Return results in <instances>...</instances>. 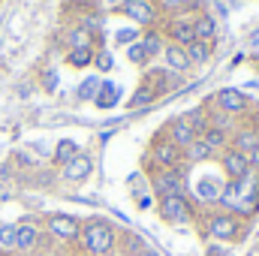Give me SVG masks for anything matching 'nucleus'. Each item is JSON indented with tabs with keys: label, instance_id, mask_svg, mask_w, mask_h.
<instances>
[{
	"label": "nucleus",
	"instance_id": "nucleus-7",
	"mask_svg": "<svg viewBox=\"0 0 259 256\" xmlns=\"http://www.w3.org/2000/svg\"><path fill=\"white\" fill-rule=\"evenodd\" d=\"M121 9H124V15H127L130 21L142 24L145 30H151L157 24V6L151 0H124Z\"/></svg>",
	"mask_w": 259,
	"mask_h": 256
},
{
	"label": "nucleus",
	"instance_id": "nucleus-17",
	"mask_svg": "<svg viewBox=\"0 0 259 256\" xmlns=\"http://www.w3.org/2000/svg\"><path fill=\"white\" fill-rule=\"evenodd\" d=\"M139 46L145 49V55H148V61L154 58V55H160L163 49H166V42H163V36H160V30H145L142 36H139Z\"/></svg>",
	"mask_w": 259,
	"mask_h": 256
},
{
	"label": "nucleus",
	"instance_id": "nucleus-19",
	"mask_svg": "<svg viewBox=\"0 0 259 256\" xmlns=\"http://www.w3.org/2000/svg\"><path fill=\"white\" fill-rule=\"evenodd\" d=\"M81 151H78V145L72 142V139H64V142H58V148H55V163L58 166H66L72 157H78Z\"/></svg>",
	"mask_w": 259,
	"mask_h": 256
},
{
	"label": "nucleus",
	"instance_id": "nucleus-6",
	"mask_svg": "<svg viewBox=\"0 0 259 256\" xmlns=\"http://www.w3.org/2000/svg\"><path fill=\"white\" fill-rule=\"evenodd\" d=\"M166 33H169V39H172L175 46L187 49V46H190V42L196 39L193 15H190V12H178V15H169V21H166Z\"/></svg>",
	"mask_w": 259,
	"mask_h": 256
},
{
	"label": "nucleus",
	"instance_id": "nucleus-9",
	"mask_svg": "<svg viewBox=\"0 0 259 256\" xmlns=\"http://www.w3.org/2000/svg\"><path fill=\"white\" fill-rule=\"evenodd\" d=\"M181 160H184V151L178 145H172L169 139L154 145V163H157V169H178Z\"/></svg>",
	"mask_w": 259,
	"mask_h": 256
},
{
	"label": "nucleus",
	"instance_id": "nucleus-32",
	"mask_svg": "<svg viewBox=\"0 0 259 256\" xmlns=\"http://www.w3.org/2000/svg\"><path fill=\"white\" fill-rule=\"evenodd\" d=\"M247 160H250V169H256V172H259V145L247 154Z\"/></svg>",
	"mask_w": 259,
	"mask_h": 256
},
{
	"label": "nucleus",
	"instance_id": "nucleus-31",
	"mask_svg": "<svg viewBox=\"0 0 259 256\" xmlns=\"http://www.w3.org/2000/svg\"><path fill=\"white\" fill-rule=\"evenodd\" d=\"M94 64H97V69L109 72V69H112V55H109V52H100V55H94Z\"/></svg>",
	"mask_w": 259,
	"mask_h": 256
},
{
	"label": "nucleus",
	"instance_id": "nucleus-23",
	"mask_svg": "<svg viewBox=\"0 0 259 256\" xmlns=\"http://www.w3.org/2000/svg\"><path fill=\"white\" fill-rule=\"evenodd\" d=\"M69 49H94V36H91L88 30L75 27V30L69 33Z\"/></svg>",
	"mask_w": 259,
	"mask_h": 256
},
{
	"label": "nucleus",
	"instance_id": "nucleus-26",
	"mask_svg": "<svg viewBox=\"0 0 259 256\" xmlns=\"http://www.w3.org/2000/svg\"><path fill=\"white\" fill-rule=\"evenodd\" d=\"M0 250H15V223L0 226Z\"/></svg>",
	"mask_w": 259,
	"mask_h": 256
},
{
	"label": "nucleus",
	"instance_id": "nucleus-25",
	"mask_svg": "<svg viewBox=\"0 0 259 256\" xmlns=\"http://www.w3.org/2000/svg\"><path fill=\"white\" fill-rule=\"evenodd\" d=\"M202 139H205V145H208L214 154L226 145V133H220V130H205V133H202Z\"/></svg>",
	"mask_w": 259,
	"mask_h": 256
},
{
	"label": "nucleus",
	"instance_id": "nucleus-15",
	"mask_svg": "<svg viewBox=\"0 0 259 256\" xmlns=\"http://www.w3.org/2000/svg\"><path fill=\"white\" fill-rule=\"evenodd\" d=\"M163 55H166V66H169L172 72H184V69H190V61H187V52H184L181 46L169 42V46L163 49Z\"/></svg>",
	"mask_w": 259,
	"mask_h": 256
},
{
	"label": "nucleus",
	"instance_id": "nucleus-5",
	"mask_svg": "<svg viewBox=\"0 0 259 256\" xmlns=\"http://www.w3.org/2000/svg\"><path fill=\"white\" fill-rule=\"evenodd\" d=\"M160 217L166 220V223H190L193 220V205H190V199L187 196H166V199H160Z\"/></svg>",
	"mask_w": 259,
	"mask_h": 256
},
{
	"label": "nucleus",
	"instance_id": "nucleus-14",
	"mask_svg": "<svg viewBox=\"0 0 259 256\" xmlns=\"http://www.w3.org/2000/svg\"><path fill=\"white\" fill-rule=\"evenodd\" d=\"M256 145H259V133L253 127L235 130V136H232V151H238V154H244V157H247Z\"/></svg>",
	"mask_w": 259,
	"mask_h": 256
},
{
	"label": "nucleus",
	"instance_id": "nucleus-20",
	"mask_svg": "<svg viewBox=\"0 0 259 256\" xmlns=\"http://www.w3.org/2000/svg\"><path fill=\"white\" fill-rule=\"evenodd\" d=\"M118 97H121V91H118L112 81H103V84H100V94H97V106H100V109H112V106L118 103Z\"/></svg>",
	"mask_w": 259,
	"mask_h": 256
},
{
	"label": "nucleus",
	"instance_id": "nucleus-13",
	"mask_svg": "<svg viewBox=\"0 0 259 256\" xmlns=\"http://www.w3.org/2000/svg\"><path fill=\"white\" fill-rule=\"evenodd\" d=\"M196 136H199V133L193 130V124H190L187 118H178V121H172V124H169V142H172V145H178L181 151L193 142Z\"/></svg>",
	"mask_w": 259,
	"mask_h": 256
},
{
	"label": "nucleus",
	"instance_id": "nucleus-33",
	"mask_svg": "<svg viewBox=\"0 0 259 256\" xmlns=\"http://www.w3.org/2000/svg\"><path fill=\"white\" fill-rule=\"evenodd\" d=\"M205 256H229V253H226V250H220L217 244H211V247L205 250Z\"/></svg>",
	"mask_w": 259,
	"mask_h": 256
},
{
	"label": "nucleus",
	"instance_id": "nucleus-16",
	"mask_svg": "<svg viewBox=\"0 0 259 256\" xmlns=\"http://www.w3.org/2000/svg\"><path fill=\"white\" fill-rule=\"evenodd\" d=\"M211 157H214V151L205 145L202 136H196L193 142L184 148V160H187V163H205V160H211Z\"/></svg>",
	"mask_w": 259,
	"mask_h": 256
},
{
	"label": "nucleus",
	"instance_id": "nucleus-18",
	"mask_svg": "<svg viewBox=\"0 0 259 256\" xmlns=\"http://www.w3.org/2000/svg\"><path fill=\"white\" fill-rule=\"evenodd\" d=\"M193 27H196V39L199 42H214V33H217V24H214V18L211 15H196L193 18Z\"/></svg>",
	"mask_w": 259,
	"mask_h": 256
},
{
	"label": "nucleus",
	"instance_id": "nucleus-10",
	"mask_svg": "<svg viewBox=\"0 0 259 256\" xmlns=\"http://www.w3.org/2000/svg\"><path fill=\"white\" fill-rule=\"evenodd\" d=\"M247 106H250V100H247L241 91L226 88V91H220V94H217V109H220V112H226V115H238V112H244Z\"/></svg>",
	"mask_w": 259,
	"mask_h": 256
},
{
	"label": "nucleus",
	"instance_id": "nucleus-24",
	"mask_svg": "<svg viewBox=\"0 0 259 256\" xmlns=\"http://www.w3.org/2000/svg\"><path fill=\"white\" fill-rule=\"evenodd\" d=\"M100 84H103V81H100L97 75L84 78V81H81V88H78V97H81V100H94V97L100 94Z\"/></svg>",
	"mask_w": 259,
	"mask_h": 256
},
{
	"label": "nucleus",
	"instance_id": "nucleus-1",
	"mask_svg": "<svg viewBox=\"0 0 259 256\" xmlns=\"http://www.w3.org/2000/svg\"><path fill=\"white\" fill-rule=\"evenodd\" d=\"M78 244L88 256H109L118 247V232L106 220H88V223H81Z\"/></svg>",
	"mask_w": 259,
	"mask_h": 256
},
{
	"label": "nucleus",
	"instance_id": "nucleus-21",
	"mask_svg": "<svg viewBox=\"0 0 259 256\" xmlns=\"http://www.w3.org/2000/svg\"><path fill=\"white\" fill-rule=\"evenodd\" d=\"M184 52H187V61H190V64H205V61L211 58V42H199V39H193Z\"/></svg>",
	"mask_w": 259,
	"mask_h": 256
},
{
	"label": "nucleus",
	"instance_id": "nucleus-22",
	"mask_svg": "<svg viewBox=\"0 0 259 256\" xmlns=\"http://www.w3.org/2000/svg\"><path fill=\"white\" fill-rule=\"evenodd\" d=\"M66 64L69 66H88L94 64V49H69V55H66Z\"/></svg>",
	"mask_w": 259,
	"mask_h": 256
},
{
	"label": "nucleus",
	"instance_id": "nucleus-12",
	"mask_svg": "<svg viewBox=\"0 0 259 256\" xmlns=\"http://www.w3.org/2000/svg\"><path fill=\"white\" fill-rule=\"evenodd\" d=\"M91 169H94V160L88 157V154H78V157H72L69 163L64 166V181H72V184H78V181H84L88 175H91Z\"/></svg>",
	"mask_w": 259,
	"mask_h": 256
},
{
	"label": "nucleus",
	"instance_id": "nucleus-27",
	"mask_svg": "<svg viewBox=\"0 0 259 256\" xmlns=\"http://www.w3.org/2000/svg\"><path fill=\"white\" fill-rule=\"evenodd\" d=\"M190 3H196V0H157V6L163 12H169V15H178V12L190 9Z\"/></svg>",
	"mask_w": 259,
	"mask_h": 256
},
{
	"label": "nucleus",
	"instance_id": "nucleus-3",
	"mask_svg": "<svg viewBox=\"0 0 259 256\" xmlns=\"http://www.w3.org/2000/svg\"><path fill=\"white\" fill-rule=\"evenodd\" d=\"M151 187L160 199L166 196H187V178L178 169H151Z\"/></svg>",
	"mask_w": 259,
	"mask_h": 256
},
{
	"label": "nucleus",
	"instance_id": "nucleus-29",
	"mask_svg": "<svg viewBox=\"0 0 259 256\" xmlns=\"http://www.w3.org/2000/svg\"><path fill=\"white\" fill-rule=\"evenodd\" d=\"M157 97H154V91H148L145 84H139V91H136V97L130 100V106L133 109H139V106H148V103H154Z\"/></svg>",
	"mask_w": 259,
	"mask_h": 256
},
{
	"label": "nucleus",
	"instance_id": "nucleus-35",
	"mask_svg": "<svg viewBox=\"0 0 259 256\" xmlns=\"http://www.w3.org/2000/svg\"><path fill=\"white\" fill-rule=\"evenodd\" d=\"M139 256H160V253H157L154 247H145V250H142V253H139Z\"/></svg>",
	"mask_w": 259,
	"mask_h": 256
},
{
	"label": "nucleus",
	"instance_id": "nucleus-11",
	"mask_svg": "<svg viewBox=\"0 0 259 256\" xmlns=\"http://www.w3.org/2000/svg\"><path fill=\"white\" fill-rule=\"evenodd\" d=\"M36 244H39V226L30 223V220L15 223V250L27 253V250H33Z\"/></svg>",
	"mask_w": 259,
	"mask_h": 256
},
{
	"label": "nucleus",
	"instance_id": "nucleus-28",
	"mask_svg": "<svg viewBox=\"0 0 259 256\" xmlns=\"http://www.w3.org/2000/svg\"><path fill=\"white\" fill-rule=\"evenodd\" d=\"M229 127H232V115H226V112H214V115L208 118V130H220V133H226Z\"/></svg>",
	"mask_w": 259,
	"mask_h": 256
},
{
	"label": "nucleus",
	"instance_id": "nucleus-34",
	"mask_svg": "<svg viewBox=\"0 0 259 256\" xmlns=\"http://www.w3.org/2000/svg\"><path fill=\"white\" fill-rule=\"evenodd\" d=\"M72 3H81V6H97L100 0H72Z\"/></svg>",
	"mask_w": 259,
	"mask_h": 256
},
{
	"label": "nucleus",
	"instance_id": "nucleus-4",
	"mask_svg": "<svg viewBox=\"0 0 259 256\" xmlns=\"http://www.w3.org/2000/svg\"><path fill=\"white\" fill-rule=\"evenodd\" d=\"M46 229H49L52 238H58V241H64V244L78 241V235H81L78 217H69V214H49V217H46Z\"/></svg>",
	"mask_w": 259,
	"mask_h": 256
},
{
	"label": "nucleus",
	"instance_id": "nucleus-30",
	"mask_svg": "<svg viewBox=\"0 0 259 256\" xmlns=\"http://www.w3.org/2000/svg\"><path fill=\"white\" fill-rule=\"evenodd\" d=\"M127 58L133 61V64H145V61H148V55H145V49L139 46V39H136V42H130V49H127Z\"/></svg>",
	"mask_w": 259,
	"mask_h": 256
},
{
	"label": "nucleus",
	"instance_id": "nucleus-2",
	"mask_svg": "<svg viewBox=\"0 0 259 256\" xmlns=\"http://www.w3.org/2000/svg\"><path fill=\"white\" fill-rule=\"evenodd\" d=\"M205 232H208L214 241H235V238L244 235V226H241V220H238L235 214H229V211H217V214H208V220H205Z\"/></svg>",
	"mask_w": 259,
	"mask_h": 256
},
{
	"label": "nucleus",
	"instance_id": "nucleus-8",
	"mask_svg": "<svg viewBox=\"0 0 259 256\" xmlns=\"http://www.w3.org/2000/svg\"><path fill=\"white\" fill-rule=\"evenodd\" d=\"M220 166H223V172H226V178H229V181H241V178L250 172V160H247L244 154L232 151V148H226V151H223Z\"/></svg>",
	"mask_w": 259,
	"mask_h": 256
}]
</instances>
